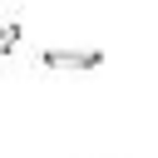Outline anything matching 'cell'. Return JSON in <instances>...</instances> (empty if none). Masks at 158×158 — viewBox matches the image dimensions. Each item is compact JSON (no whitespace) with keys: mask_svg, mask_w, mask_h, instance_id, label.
<instances>
[{"mask_svg":"<svg viewBox=\"0 0 158 158\" xmlns=\"http://www.w3.org/2000/svg\"><path fill=\"white\" fill-rule=\"evenodd\" d=\"M35 64H40V69H99L104 54H99V49H40Z\"/></svg>","mask_w":158,"mask_h":158,"instance_id":"6da1fadb","label":"cell"},{"mask_svg":"<svg viewBox=\"0 0 158 158\" xmlns=\"http://www.w3.org/2000/svg\"><path fill=\"white\" fill-rule=\"evenodd\" d=\"M20 44V20H10V25H0V54H10Z\"/></svg>","mask_w":158,"mask_h":158,"instance_id":"7a4b0ae2","label":"cell"}]
</instances>
